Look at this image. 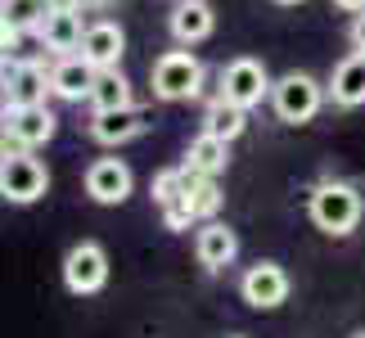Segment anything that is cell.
Returning a JSON list of instances; mask_svg holds the SVG:
<instances>
[{
	"mask_svg": "<svg viewBox=\"0 0 365 338\" xmlns=\"http://www.w3.org/2000/svg\"><path fill=\"white\" fill-rule=\"evenodd\" d=\"M361 212H365L361 190L347 185V180H325V185L312 190V221H316L325 235H347V230H356Z\"/></svg>",
	"mask_w": 365,
	"mask_h": 338,
	"instance_id": "1",
	"label": "cell"
},
{
	"mask_svg": "<svg viewBox=\"0 0 365 338\" xmlns=\"http://www.w3.org/2000/svg\"><path fill=\"white\" fill-rule=\"evenodd\" d=\"M320 100H325V91H320V81L312 73H284L271 86V104H275V118L289 122V126H302L312 122L320 113Z\"/></svg>",
	"mask_w": 365,
	"mask_h": 338,
	"instance_id": "2",
	"label": "cell"
},
{
	"mask_svg": "<svg viewBox=\"0 0 365 338\" xmlns=\"http://www.w3.org/2000/svg\"><path fill=\"white\" fill-rule=\"evenodd\" d=\"M149 81H153V95L167 100V104L190 100V95H199V86H203V63L194 59L190 50H167L163 59L153 63Z\"/></svg>",
	"mask_w": 365,
	"mask_h": 338,
	"instance_id": "3",
	"label": "cell"
},
{
	"mask_svg": "<svg viewBox=\"0 0 365 338\" xmlns=\"http://www.w3.org/2000/svg\"><path fill=\"white\" fill-rule=\"evenodd\" d=\"M271 95V77H266L262 59H230L221 68V100H230L235 108H257Z\"/></svg>",
	"mask_w": 365,
	"mask_h": 338,
	"instance_id": "4",
	"label": "cell"
},
{
	"mask_svg": "<svg viewBox=\"0 0 365 338\" xmlns=\"http://www.w3.org/2000/svg\"><path fill=\"white\" fill-rule=\"evenodd\" d=\"M46 190H50L46 163L32 158V153H9L5 172H0V194H5L9 203H36Z\"/></svg>",
	"mask_w": 365,
	"mask_h": 338,
	"instance_id": "5",
	"label": "cell"
},
{
	"mask_svg": "<svg viewBox=\"0 0 365 338\" xmlns=\"http://www.w3.org/2000/svg\"><path fill=\"white\" fill-rule=\"evenodd\" d=\"M63 285L68 293H100L108 285V252L100 244H77V248H68V257H63Z\"/></svg>",
	"mask_w": 365,
	"mask_h": 338,
	"instance_id": "6",
	"label": "cell"
},
{
	"mask_svg": "<svg viewBox=\"0 0 365 338\" xmlns=\"http://www.w3.org/2000/svg\"><path fill=\"white\" fill-rule=\"evenodd\" d=\"M240 293H244L248 307H257V312H275V307L289 298V275H284V266H279V262H257V266H248L244 280H240Z\"/></svg>",
	"mask_w": 365,
	"mask_h": 338,
	"instance_id": "7",
	"label": "cell"
},
{
	"mask_svg": "<svg viewBox=\"0 0 365 338\" xmlns=\"http://www.w3.org/2000/svg\"><path fill=\"white\" fill-rule=\"evenodd\" d=\"M5 140L19 153H32V149H41L46 140L54 135V113L46 108V104H36V108H5Z\"/></svg>",
	"mask_w": 365,
	"mask_h": 338,
	"instance_id": "8",
	"label": "cell"
},
{
	"mask_svg": "<svg viewBox=\"0 0 365 338\" xmlns=\"http://www.w3.org/2000/svg\"><path fill=\"white\" fill-rule=\"evenodd\" d=\"M131 185H135V176H131V167H126L122 158H95L86 167V194L95 203H104V208L126 203Z\"/></svg>",
	"mask_w": 365,
	"mask_h": 338,
	"instance_id": "9",
	"label": "cell"
},
{
	"mask_svg": "<svg viewBox=\"0 0 365 338\" xmlns=\"http://www.w3.org/2000/svg\"><path fill=\"white\" fill-rule=\"evenodd\" d=\"M122 50H126V32L118 23H91L86 27V36H81V59H86L95 73H108V68H118L122 59Z\"/></svg>",
	"mask_w": 365,
	"mask_h": 338,
	"instance_id": "10",
	"label": "cell"
},
{
	"mask_svg": "<svg viewBox=\"0 0 365 338\" xmlns=\"http://www.w3.org/2000/svg\"><path fill=\"white\" fill-rule=\"evenodd\" d=\"M36 36L46 41V50H54V54H73V50H81V36H86V27H81L77 5H50L46 23L36 27Z\"/></svg>",
	"mask_w": 365,
	"mask_h": 338,
	"instance_id": "11",
	"label": "cell"
},
{
	"mask_svg": "<svg viewBox=\"0 0 365 338\" xmlns=\"http://www.w3.org/2000/svg\"><path fill=\"white\" fill-rule=\"evenodd\" d=\"M50 73L41 63H19V68H9V77H5V104L9 108H36V104H46V95H50Z\"/></svg>",
	"mask_w": 365,
	"mask_h": 338,
	"instance_id": "12",
	"label": "cell"
},
{
	"mask_svg": "<svg viewBox=\"0 0 365 338\" xmlns=\"http://www.w3.org/2000/svg\"><path fill=\"white\" fill-rule=\"evenodd\" d=\"M235 252H240V239L226 221H203L199 235H194V257H199L207 271H221V266L235 262Z\"/></svg>",
	"mask_w": 365,
	"mask_h": 338,
	"instance_id": "13",
	"label": "cell"
},
{
	"mask_svg": "<svg viewBox=\"0 0 365 338\" xmlns=\"http://www.w3.org/2000/svg\"><path fill=\"white\" fill-rule=\"evenodd\" d=\"M95 77H100V73H95L81 54H63V59L50 68V86H54L59 100H91Z\"/></svg>",
	"mask_w": 365,
	"mask_h": 338,
	"instance_id": "14",
	"label": "cell"
},
{
	"mask_svg": "<svg viewBox=\"0 0 365 338\" xmlns=\"http://www.w3.org/2000/svg\"><path fill=\"white\" fill-rule=\"evenodd\" d=\"M145 108H113V113H95V122H91V135L100 140V145H126V140H135V135H145Z\"/></svg>",
	"mask_w": 365,
	"mask_h": 338,
	"instance_id": "15",
	"label": "cell"
},
{
	"mask_svg": "<svg viewBox=\"0 0 365 338\" xmlns=\"http://www.w3.org/2000/svg\"><path fill=\"white\" fill-rule=\"evenodd\" d=\"M212 5L207 0H180V5L172 9V19H167V27H172V36L180 41V46H199V41L212 36Z\"/></svg>",
	"mask_w": 365,
	"mask_h": 338,
	"instance_id": "16",
	"label": "cell"
},
{
	"mask_svg": "<svg viewBox=\"0 0 365 338\" xmlns=\"http://www.w3.org/2000/svg\"><path fill=\"white\" fill-rule=\"evenodd\" d=\"M329 95H334V104H343V108L365 104V54H347V59L334 68Z\"/></svg>",
	"mask_w": 365,
	"mask_h": 338,
	"instance_id": "17",
	"label": "cell"
},
{
	"mask_svg": "<svg viewBox=\"0 0 365 338\" xmlns=\"http://www.w3.org/2000/svg\"><path fill=\"white\" fill-rule=\"evenodd\" d=\"M226 163H230V145H226V140H217V135H194L190 140V149H185V167H194V172H199V176H221V172H226Z\"/></svg>",
	"mask_w": 365,
	"mask_h": 338,
	"instance_id": "18",
	"label": "cell"
},
{
	"mask_svg": "<svg viewBox=\"0 0 365 338\" xmlns=\"http://www.w3.org/2000/svg\"><path fill=\"white\" fill-rule=\"evenodd\" d=\"M244 126H248V113L235 108L230 100H221V95H217V100L207 104V113H203V131L217 135V140H226V145H230L235 135H244Z\"/></svg>",
	"mask_w": 365,
	"mask_h": 338,
	"instance_id": "19",
	"label": "cell"
},
{
	"mask_svg": "<svg viewBox=\"0 0 365 338\" xmlns=\"http://www.w3.org/2000/svg\"><path fill=\"white\" fill-rule=\"evenodd\" d=\"M91 108L95 113H113V108H131V81H126L118 68L95 77V91H91Z\"/></svg>",
	"mask_w": 365,
	"mask_h": 338,
	"instance_id": "20",
	"label": "cell"
},
{
	"mask_svg": "<svg viewBox=\"0 0 365 338\" xmlns=\"http://www.w3.org/2000/svg\"><path fill=\"white\" fill-rule=\"evenodd\" d=\"M46 14H50V0H5L0 5V19L9 27H19V32H36L46 23Z\"/></svg>",
	"mask_w": 365,
	"mask_h": 338,
	"instance_id": "21",
	"label": "cell"
},
{
	"mask_svg": "<svg viewBox=\"0 0 365 338\" xmlns=\"http://www.w3.org/2000/svg\"><path fill=\"white\" fill-rule=\"evenodd\" d=\"M190 203H194V217H199V221H217V212H221L217 180L212 176H199V180H194V190H190Z\"/></svg>",
	"mask_w": 365,
	"mask_h": 338,
	"instance_id": "22",
	"label": "cell"
},
{
	"mask_svg": "<svg viewBox=\"0 0 365 338\" xmlns=\"http://www.w3.org/2000/svg\"><path fill=\"white\" fill-rule=\"evenodd\" d=\"M352 46L356 54H365V14H356V23H352Z\"/></svg>",
	"mask_w": 365,
	"mask_h": 338,
	"instance_id": "23",
	"label": "cell"
},
{
	"mask_svg": "<svg viewBox=\"0 0 365 338\" xmlns=\"http://www.w3.org/2000/svg\"><path fill=\"white\" fill-rule=\"evenodd\" d=\"M339 9H347V14H365V0H334Z\"/></svg>",
	"mask_w": 365,
	"mask_h": 338,
	"instance_id": "24",
	"label": "cell"
},
{
	"mask_svg": "<svg viewBox=\"0 0 365 338\" xmlns=\"http://www.w3.org/2000/svg\"><path fill=\"white\" fill-rule=\"evenodd\" d=\"M77 5H108V0H77Z\"/></svg>",
	"mask_w": 365,
	"mask_h": 338,
	"instance_id": "25",
	"label": "cell"
},
{
	"mask_svg": "<svg viewBox=\"0 0 365 338\" xmlns=\"http://www.w3.org/2000/svg\"><path fill=\"white\" fill-rule=\"evenodd\" d=\"M5 163H9V153H5V149H0V172H5Z\"/></svg>",
	"mask_w": 365,
	"mask_h": 338,
	"instance_id": "26",
	"label": "cell"
},
{
	"mask_svg": "<svg viewBox=\"0 0 365 338\" xmlns=\"http://www.w3.org/2000/svg\"><path fill=\"white\" fill-rule=\"evenodd\" d=\"M275 5H298V0H275Z\"/></svg>",
	"mask_w": 365,
	"mask_h": 338,
	"instance_id": "27",
	"label": "cell"
},
{
	"mask_svg": "<svg viewBox=\"0 0 365 338\" xmlns=\"http://www.w3.org/2000/svg\"><path fill=\"white\" fill-rule=\"evenodd\" d=\"M352 338H365V329H361V334H352Z\"/></svg>",
	"mask_w": 365,
	"mask_h": 338,
	"instance_id": "28",
	"label": "cell"
},
{
	"mask_svg": "<svg viewBox=\"0 0 365 338\" xmlns=\"http://www.w3.org/2000/svg\"><path fill=\"white\" fill-rule=\"evenodd\" d=\"M0 95H5V86H0Z\"/></svg>",
	"mask_w": 365,
	"mask_h": 338,
	"instance_id": "29",
	"label": "cell"
},
{
	"mask_svg": "<svg viewBox=\"0 0 365 338\" xmlns=\"http://www.w3.org/2000/svg\"><path fill=\"white\" fill-rule=\"evenodd\" d=\"M0 5H5V0H0Z\"/></svg>",
	"mask_w": 365,
	"mask_h": 338,
	"instance_id": "30",
	"label": "cell"
}]
</instances>
